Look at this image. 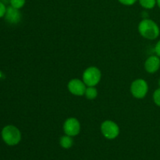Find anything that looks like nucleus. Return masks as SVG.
Wrapping results in <instances>:
<instances>
[{"instance_id": "obj_3", "label": "nucleus", "mask_w": 160, "mask_h": 160, "mask_svg": "<svg viewBox=\"0 0 160 160\" xmlns=\"http://www.w3.org/2000/svg\"><path fill=\"white\" fill-rule=\"evenodd\" d=\"M101 80V71L95 67H90L83 73V81L88 87H95Z\"/></svg>"}, {"instance_id": "obj_21", "label": "nucleus", "mask_w": 160, "mask_h": 160, "mask_svg": "<svg viewBox=\"0 0 160 160\" xmlns=\"http://www.w3.org/2000/svg\"><path fill=\"white\" fill-rule=\"evenodd\" d=\"M0 1H2V0H0Z\"/></svg>"}, {"instance_id": "obj_14", "label": "nucleus", "mask_w": 160, "mask_h": 160, "mask_svg": "<svg viewBox=\"0 0 160 160\" xmlns=\"http://www.w3.org/2000/svg\"><path fill=\"white\" fill-rule=\"evenodd\" d=\"M152 98L155 104L157 106H159V107H160V88L155 91L154 93H153Z\"/></svg>"}, {"instance_id": "obj_18", "label": "nucleus", "mask_w": 160, "mask_h": 160, "mask_svg": "<svg viewBox=\"0 0 160 160\" xmlns=\"http://www.w3.org/2000/svg\"><path fill=\"white\" fill-rule=\"evenodd\" d=\"M2 2L5 5L8 4V3H10V0H2Z\"/></svg>"}, {"instance_id": "obj_19", "label": "nucleus", "mask_w": 160, "mask_h": 160, "mask_svg": "<svg viewBox=\"0 0 160 160\" xmlns=\"http://www.w3.org/2000/svg\"><path fill=\"white\" fill-rule=\"evenodd\" d=\"M156 5L159 6V8L160 9V0H156Z\"/></svg>"}, {"instance_id": "obj_13", "label": "nucleus", "mask_w": 160, "mask_h": 160, "mask_svg": "<svg viewBox=\"0 0 160 160\" xmlns=\"http://www.w3.org/2000/svg\"><path fill=\"white\" fill-rule=\"evenodd\" d=\"M26 0H10V6L16 9H20L24 6Z\"/></svg>"}, {"instance_id": "obj_6", "label": "nucleus", "mask_w": 160, "mask_h": 160, "mask_svg": "<svg viewBox=\"0 0 160 160\" xmlns=\"http://www.w3.org/2000/svg\"><path fill=\"white\" fill-rule=\"evenodd\" d=\"M63 131L67 135L73 137L78 135L81 131V124L74 117L68 118L63 124Z\"/></svg>"}, {"instance_id": "obj_7", "label": "nucleus", "mask_w": 160, "mask_h": 160, "mask_svg": "<svg viewBox=\"0 0 160 160\" xmlns=\"http://www.w3.org/2000/svg\"><path fill=\"white\" fill-rule=\"evenodd\" d=\"M86 84L84 81L79 79H72L68 83V89L70 92L73 95L77 96H81L84 95L86 91Z\"/></svg>"}, {"instance_id": "obj_20", "label": "nucleus", "mask_w": 160, "mask_h": 160, "mask_svg": "<svg viewBox=\"0 0 160 160\" xmlns=\"http://www.w3.org/2000/svg\"><path fill=\"white\" fill-rule=\"evenodd\" d=\"M159 88H160V79L159 80Z\"/></svg>"}, {"instance_id": "obj_15", "label": "nucleus", "mask_w": 160, "mask_h": 160, "mask_svg": "<svg viewBox=\"0 0 160 160\" xmlns=\"http://www.w3.org/2000/svg\"><path fill=\"white\" fill-rule=\"evenodd\" d=\"M6 5H5L2 2L0 1V18L4 17L5 14H6Z\"/></svg>"}, {"instance_id": "obj_10", "label": "nucleus", "mask_w": 160, "mask_h": 160, "mask_svg": "<svg viewBox=\"0 0 160 160\" xmlns=\"http://www.w3.org/2000/svg\"><path fill=\"white\" fill-rule=\"evenodd\" d=\"M59 143H60V145L62 148H71L72 145H73V141L70 136L66 134L65 136H62V137L61 138L60 141H59Z\"/></svg>"}, {"instance_id": "obj_2", "label": "nucleus", "mask_w": 160, "mask_h": 160, "mask_svg": "<svg viewBox=\"0 0 160 160\" xmlns=\"http://www.w3.org/2000/svg\"><path fill=\"white\" fill-rule=\"evenodd\" d=\"M2 138L8 145H16L21 140V133L15 126L8 125L2 131Z\"/></svg>"}, {"instance_id": "obj_8", "label": "nucleus", "mask_w": 160, "mask_h": 160, "mask_svg": "<svg viewBox=\"0 0 160 160\" xmlns=\"http://www.w3.org/2000/svg\"><path fill=\"white\" fill-rule=\"evenodd\" d=\"M4 17L6 21L11 24H17L21 20V13L19 9L11 6L6 7V14Z\"/></svg>"}, {"instance_id": "obj_1", "label": "nucleus", "mask_w": 160, "mask_h": 160, "mask_svg": "<svg viewBox=\"0 0 160 160\" xmlns=\"http://www.w3.org/2000/svg\"><path fill=\"white\" fill-rule=\"evenodd\" d=\"M138 31L143 38L154 40L159 36L160 30L157 23L150 19H144L138 25Z\"/></svg>"}, {"instance_id": "obj_17", "label": "nucleus", "mask_w": 160, "mask_h": 160, "mask_svg": "<svg viewBox=\"0 0 160 160\" xmlns=\"http://www.w3.org/2000/svg\"><path fill=\"white\" fill-rule=\"evenodd\" d=\"M155 52H156V55L160 57V40L156 43V47H155Z\"/></svg>"}, {"instance_id": "obj_12", "label": "nucleus", "mask_w": 160, "mask_h": 160, "mask_svg": "<svg viewBox=\"0 0 160 160\" xmlns=\"http://www.w3.org/2000/svg\"><path fill=\"white\" fill-rule=\"evenodd\" d=\"M138 1L141 6L146 9H153L156 5V0H138Z\"/></svg>"}, {"instance_id": "obj_5", "label": "nucleus", "mask_w": 160, "mask_h": 160, "mask_svg": "<svg viewBox=\"0 0 160 160\" xmlns=\"http://www.w3.org/2000/svg\"><path fill=\"white\" fill-rule=\"evenodd\" d=\"M101 131L107 139H114L120 134V128L115 122L106 120L102 123Z\"/></svg>"}, {"instance_id": "obj_11", "label": "nucleus", "mask_w": 160, "mask_h": 160, "mask_svg": "<svg viewBox=\"0 0 160 160\" xmlns=\"http://www.w3.org/2000/svg\"><path fill=\"white\" fill-rule=\"evenodd\" d=\"M85 95L86 98L89 100H93L98 95V92H97V89L95 87H88L86 88L85 91Z\"/></svg>"}, {"instance_id": "obj_9", "label": "nucleus", "mask_w": 160, "mask_h": 160, "mask_svg": "<svg viewBox=\"0 0 160 160\" xmlns=\"http://www.w3.org/2000/svg\"><path fill=\"white\" fill-rule=\"evenodd\" d=\"M160 68V59L158 56H151L145 62V69L148 73H154Z\"/></svg>"}, {"instance_id": "obj_16", "label": "nucleus", "mask_w": 160, "mask_h": 160, "mask_svg": "<svg viewBox=\"0 0 160 160\" xmlns=\"http://www.w3.org/2000/svg\"><path fill=\"white\" fill-rule=\"evenodd\" d=\"M121 4L125 5V6H132L134 5L138 0H118Z\"/></svg>"}, {"instance_id": "obj_4", "label": "nucleus", "mask_w": 160, "mask_h": 160, "mask_svg": "<svg viewBox=\"0 0 160 160\" xmlns=\"http://www.w3.org/2000/svg\"><path fill=\"white\" fill-rule=\"evenodd\" d=\"M148 86L146 81L143 79H137L131 84V92L136 98H143L147 95Z\"/></svg>"}]
</instances>
